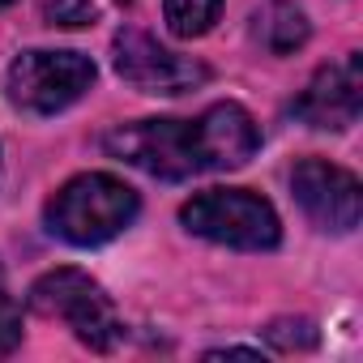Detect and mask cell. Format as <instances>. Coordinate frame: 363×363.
<instances>
[{"label":"cell","mask_w":363,"mask_h":363,"mask_svg":"<svg viewBox=\"0 0 363 363\" xmlns=\"http://www.w3.org/2000/svg\"><path fill=\"white\" fill-rule=\"evenodd\" d=\"M223 13V0H162V18L171 26V35L179 39H197L206 35Z\"/></svg>","instance_id":"obj_10"},{"label":"cell","mask_w":363,"mask_h":363,"mask_svg":"<svg viewBox=\"0 0 363 363\" xmlns=\"http://www.w3.org/2000/svg\"><path fill=\"white\" fill-rule=\"evenodd\" d=\"M291 193L303 206V214L325 231H354L363 214L359 179L325 158H303L291 175Z\"/></svg>","instance_id":"obj_7"},{"label":"cell","mask_w":363,"mask_h":363,"mask_svg":"<svg viewBox=\"0 0 363 363\" xmlns=\"http://www.w3.org/2000/svg\"><path fill=\"white\" fill-rule=\"evenodd\" d=\"M18 342H22V312H18V303L5 295V286H0V359L13 354Z\"/></svg>","instance_id":"obj_13"},{"label":"cell","mask_w":363,"mask_h":363,"mask_svg":"<svg viewBox=\"0 0 363 363\" xmlns=\"http://www.w3.org/2000/svg\"><path fill=\"white\" fill-rule=\"evenodd\" d=\"M116 73L141 94H184L206 82V69L193 56H179L141 30L116 35Z\"/></svg>","instance_id":"obj_6"},{"label":"cell","mask_w":363,"mask_h":363,"mask_svg":"<svg viewBox=\"0 0 363 363\" xmlns=\"http://www.w3.org/2000/svg\"><path fill=\"white\" fill-rule=\"evenodd\" d=\"M303 39H308L303 13H299L295 5H286V0H278V5L265 13V48L278 52V56H286V52L303 48Z\"/></svg>","instance_id":"obj_11"},{"label":"cell","mask_w":363,"mask_h":363,"mask_svg":"<svg viewBox=\"0 0 363 363\" xmlns=\"http://www.w3.org/2000/svg\"><path fill=\"white\" fill-rule=\"evenodd\" d=\"M30 308L39 316L65 320L77 333V342H86L90 350H111L124 337V325H120L111 299L82 269H52V274H43L30 286Z\"/></svg>","instance_id":"obj_3"},{"label":"cell","mask_w":363,"mask_h":363,"mask_svg":"<svg viewBox=\"0 0 363 363\" xmlns=\"http://www.w3.org/2000/svg\"><path fill=\"white\" fill-rule=\"evenodd\" d=\"M107 154L141 167L154 179H189L201 171L197 158V141H193V124L184 120H137V124H120L103 137Z\"/></svg>","instance_id":"obj_5"},{"label":"cell","mask_w":363,"mask_h":363,"mask_svg":"<svg viewBox=\"0 0 363 363\" xmlns=\"http://www.w3.org/2000/svg\"><path fill=\"white\" fill-rule=\"evenodd\" d=\"M133 218H137V193L124 179L103 175V171L69 179L48 201L52 235H60L65 244H77V248H94V244L116 240Z\"/></svg>","instance_id":"obj_1"},{"label":"cell","mask_w":363,"mask_h":363,"mask_svg":"<svg viewBox=\"0 0 363 363\" xmlns=\"http://www.w3.org/2000/svg\"><path fill=\"white\" fill-rule=\"evenodd\" d=\"M193 141H197L201 171H235L257 154L261 133L240 103H218L201 120H193Z\"/></svg>","instance_id":"obj_9"},{"label":"cell","mask_w":363,"mask_h":363,"mask_svg":"<svg viewBox=\"0 0 363 363\" xmlns=\"http://www.w3.org/2000/svg\"><path fill=\"white\" fill-rule=\"evenodd\" d=\"M94 86V60L82 52H22L9 69V99L22 111L56 116Z\"/></svg>","instance_id":"obj_4"},{"label":"cell","mask_w":363,"mask_h":363,"mask_svg":"<svg viewBox=\"0 0 363 363\" xmlns=\"http://www.w3.org/2000/svg\"><path fill=\"white\" fill-rule=\"evenodd\" d=\"M184 227L210 244H227V248H244V252H261L274 248L282 240L278 214L265 197L248 193V189H210L197 193L184 210H179Z\"/></svg>","instance_id":"obj_2"},{"label":"cell","mask_w":363,"mask_h":363,"mask_svg":"<svg viewBox=\"0 0 363 363\" xmlns=\"http://www.w3.org/2000/svg\"><path fill=\"white\" fill-rule=\"evenodd\" d=\"M5 5H9V0H0V9H5Z\"/></svg>","instance_id":"obj_15"},{"label":"cell","mask_w":363,"mask_h":363,"mask_svg":"<svg viewBox=\"0 0 363 363\" xmlns=\"http://www.w3.org/2000/svg\"><path fill=\"white\" fill-rule=\"evenodd\" d=\"M206 359H261V350H248V346H227V350H210Z\"/></svg>","instance_id":"obj_14"},{"label":"cell","mask_w":363,"mask_h":363,"mask_svg":"<svg viewBox=\"0 0 363 363\" xmlns=\"http://www.w3.org/2000/svg\"><path fill=\"white\" fill-rule=\"evenodd\" d=\"M363 111V60L346 56L320 69L295 103V116L312 128H350Z\"/></svg>","instance_id":"obj_8"},{"label":"cell","mask_w":363,"mask_h":363,"mask_svg":"<svg viewBox=\"0 0 363 363\" xmlns=\"http://www.w3.org/2000/svg\"><path fill=\"white\" fill-rule=\"evenodd\" d=\"M265 337H269L278 350H312V346H316L312 320H274V325L265 329Z\"/></svg>","instance_id":"obj_12"},{"label":"cell","mask_w":363,"mask_h":363,"mask_svg":"<svg viewBox=\"0 0 363 363\" xmlns=\"http://www.w3.org/2000/svg\"><path fill=\"white\" fill-rule=\"evenodd\" d=\"M0 286H5V274H0Z\"/></svg>","instance_id":"obj_16"}]
</instances>
